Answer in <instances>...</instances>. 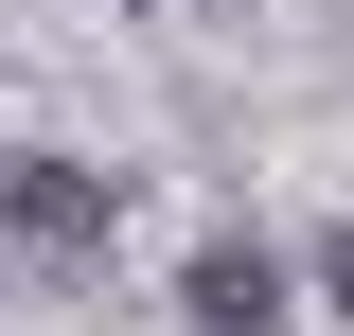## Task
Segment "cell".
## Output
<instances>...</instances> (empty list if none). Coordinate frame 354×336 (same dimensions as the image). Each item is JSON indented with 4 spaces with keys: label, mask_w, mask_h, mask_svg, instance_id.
I'll return each mask as SVG.
<instances>
[{
    "label": "cell",
    "mask_w": 354,
    "mask_h": 336,
    "mask_svg": "<svg viewBox=\"0 0 354 336\" xmlns=\"http://www.w3.org/2000/svg\"><path fill=\"white\" fill-rule=\"evenodd\" d=\"M319 301H337V319H354V230H337V248H319Z\"/></svg>",
    "instance_id": "3957f363"
},
{
    "label": "cell",
    "mask_w": 354,
    "mask_h": 336,
    "mask_svg": "<svg viewBox=\"0 0 354 336\" xmlns=\"http://www.w3.org/2000/svg\"><path fill=\"white\" fill-rule=\"evenodd\" d=\"M177 319H195V336H266V319H283V265H266V248H195Z\"/></svg>",
    "instance_id": "7a4b0ae2"
},
{
    "label": "cell",
    "mask_w": 354,
    "mask_h": 336,
    "mask_svg": "<svg viewBox=\"0 0 354 336\" xmlns=\"http://www.w3.org/2000/svg\"><path fill=\"white\" fill-rule=\"evenodd\" d=\"M0 230H18L36 265H88L106 230H124V195H106L88 160H18V177H0Z\"/></svg>",
    "instance_id": "6da1fadb"
}]
</instances>
